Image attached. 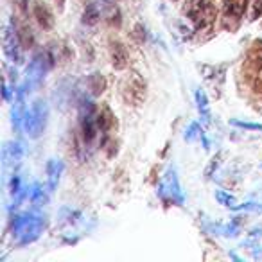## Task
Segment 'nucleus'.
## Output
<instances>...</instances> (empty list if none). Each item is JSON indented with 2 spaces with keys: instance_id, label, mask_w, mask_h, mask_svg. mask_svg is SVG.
<instances>
[{
  "instance_id": "1",
  "label": "nucleus",
  "mask_w": 262,
  "mask_h": 262,
  "mask_svg": "<svg viewBox=\"0 0 262 262\" xmlns=\"http://www.w3.org/2000/svg\"><path fill=\"white\" fill-rule=\"evenodd\" d=\"M183 15L194 24V27L205 29L212 26V22L217 16V11L210 0H187L183 6Z\"/></svg>"
},
{
  "instance_id": "2",
  "label": "nucleus",
  "mask_w": 262,
  "mask_h": 262,
  "mask_svg": "<svg viewBox=\"0 0 262 262\" xmlns=\"http://www.w3.org/2000/svg\"><path fill=\"white\" fill-rule=\"evenodd\" d=\"M97 112L99 108L92 101H83L79 108V126H81V137L86 147H90L95 142L101 131L97 124Z\"/></svg>"
},
{
  "instance_id": "3",
  "label": "nucleus",
  "mask_w": 262,
  "mask_h": 262,
  "mask_svg": "<svg viewBox=\"0 0 262 262\" xmlns=\"http://www.w3.org/2000/svg\"><path fill=\"white\" fill-rule=\"evenodd\" d=\"M49 119V108L43 101H36L24 117V129H26L29 139H38L43 135L45 127H47Z\"/></svg>"
},
{
  "instance_id": "4",
  "label": "nucleus",
  "mask_w": 262,
  "mask_h": 262,
  "mask_svg": "<svg viewBox=\"0 0 262 262\" xmlns=\"http://www.w3.org/2000/svg\"><path fill=\"white\" fill-rule=\"evenodd\" d=\"M120 94L127 106H139L146 99V81L140 77V74L129 72V76L124 77L120 84Z\"/></svg>"
},
{
  "instance_id": "5",
  "label": "nucleus",
  "mask_w": 262,
  "mask_h": 262,
  "mask_svg": "<svg viewBox=\"0 0 262 262\" xmlns=\"http://www.w3.org/2000/svg\"><path fill=\"white\" fill-rule=\"evenodd\" d=\"M43 230V223L33 215H20L15 221V235L20 237L22 243H31L34 241Z\"/></svg>"
},
{
  "instance_id": "6",
  "label": "nucleus",
  "mask_w": 262,
  "mask_h": 262,
  "mask_svg": "<svg viewBox=\"0 0 262 262\" xmlns=\"http://www.w3.org/2000/svg\"><path fill=\"white\" fill-rule=\"evenodd\" d=\"M2 43H4V54L11 59L13 63L24 61V45L18 36V31L15 26H6L4 34H2Z\"/></svg>"
},
{
  "instance_id": "7",
  "label": "nucleus",
  "mask_w": 262,
  "mask_h": 262,
  "mask_svg": "<svg viewBox=\"0 0 262 262\" xmlns=\"http://www.w3.org/2000/svg\"><path fill=\"white\" fill-rule=\"evenodd\" d=\"M244 74L251 83L257 79V76L262 74V40H255L251 43L246 61H244Z\"/></svg>"
},
{
  "instance_id": "8",
  "label": "nucleus",
  "mask_w": 262,
  "mask_h": 262,
  "mask_svg": "<svg viewBox=\"0 0 262 262\" xmlns=\"http://www.w3.org/2000/svg\"><path fill=\"white\" fill-rule=\"evenodd\" d=\"M160 198L167 203H183V194L182 189H180L178 178H176L174 171H167V174L162 180L160 190H158Z\"/></svg>"
},
{
  "instance_id": "9",
  "label": "nucleus",
  "mask_w": 262,
  "mask_h": 262,
  "mask_svg": "<svg viewBox=\"0 0 262 262\" xmlns=\"http://www.w3.org/2000/svg\"><path fill=\"white\" fill-rule=\"evenodd\" d=\"M248 8V0H225L223 6V16H225V26L233 29L237 24L241 22V18L244 16Z\"/></svg>"
},
{
  "instance_id": "10",
  "label": "nucleus",
  "mask_w": 262,
  "mask_h": 262,
  "mask_svg": "<svg viewBox=\"0 0 262 262\" xmlns=\"http://www.w3.org/2000/svg\"><path fill=\"white\" fill-rule=\"evenodd\" d=\"M110 54H112V63L115 70H124L127 67V51L120 41H112L110 43Z\"/></svg>"
},
{
  "instance_id": "11",
  "label": "nucleus",
  "mask_w": 262,
  "mask_h": 262,
  "mask_svg": "<svg viewBox=\"0 0 262 262\" xmlns=\"http://www.w3.org/2000/svg\"><path fill=\"white\" fill-rule=\"evenodd\" d=\"M33 13H34L36 22L40 24V27H43V29H52V27H54V15H52L51 9L45 4L36 2L33 8Z\"/></svg>"
},
{
  "instance_id": "12",
  "label": "nucleus",
  "mask_w": 262,
  "mask_h": 262,
  "mask_svg": "<svg viewBox=\"0 0 262 262\" xmlns=\"http://www.w3.org/2000/svg\"><path fill=\"white\" fill-rule=\"evenodd\" d=\"M86 86H88V90H90V94L94 95V97H99V95L104 92V88H106V81H104V77H102V74H99V72H95V74H92L90 77H88V81H86Z\"/></svg>"
},
{
  "instance_id": "13",
  "label": "nucleus",
  "mask_w": 262,
  "mask_h": 262,
  "mask_svg": "<svg viewBox=\"0 0 262 262\" xmlns=\"http://www.w3.org/2000/svg\"><path fill=\"white\" fill-rule=\"evenodd\" d=\"M99 18H101V9H99V6L95 4V2L88 4L86 9L83 11V24H86V26H95V24L99 22Z\"/></svg>"
},
{
  "instance_id": "14",
  "label": "nucleus",
  "mask_w": 262,
  "mask_h": 262,
  "mask_svg": "<svg viewBox=\"0 0 262 262\" xmlns=\"http://www.w3.org/2000/svg\"><path fill=\"white\" fill-rule=\"evenodd\" d=\"M22 157V149H20L18 144H8L4 147V162L6 165L8 164H16Z\"/></svg>"
},
{
  "instance_id": "15",
  "label": "nucleus",
  "mask_w": 262,
  "mask_h": 262,
  "mask_svg": "<svg viewBox=\"0 0 262 262\" xmlns=\"http://www.w3.org/2000/svg\"><path fill=\"white\" fill-rule=\"evenodd\" d=\"M47 171H49V178H51V189H54L59 180V174H61V171H63V165L56 160H51L47 165Z\"/></svg>"
},
{
  "instance_id": "16",
  "label": "nucleus",
  "mask_w": 262,
  "mask_h": 262,
  "mask_svg": "<svg viewBox=\"0 0 262 262\" xmlns=\"http://www.w3.org/2000/svg\"><path fill=\"white\" fill-rule=\"evenodd\" d=\"M196 101H198V110H200L201 117H203L205 122L210 120V112H208V101H207V95L203 92H196Z\"/></svg>"
},
{
  "instance_id": "17",
  "label": "nucleus",
  "mask_w": 262,
  "mask_h": 262,
  "mask_svg": "<svg viewBox=\"0 0 262 262\" xmlns=\"http://www.w3.org/2000/svg\"><path fill=\"white\" fill-rule=\"evenodd\" d=\"M16 31H18V36H20V40H22L24 49H29L31 45H33V41H34L33 33H31V27L24 24V26H20Z\"/></svg>"
},
{
  "instance_id": "18",
  "label": "nucleus",
  "mask_w": 262,
  "mask_h": 262,
  "mask_svg": "<svg viewBox=\"0 0 262 262\" xmlns=\"http://www.w3.org/2000/svg\"><path fill=\"white\" fill-rule=\"evenodd\" d=\"M262 16V0H253L251 2V20H257Z\"/></svg>"
},
{
  "instance_id": "19",
  "label": "nucleus",
  "mask_w": 262,
  "mask_h": 262,
  "mask_svg": "<svg viewBox=\"0 0 262 262\" xmlns=\"http://www.w3.org/2000/svg\"><path fill=\"white\" fill-rule=\"evenodd\" d=\"M215 198H217L223 205H226V207H235V200H233L232 196H228V194H225L223 190H219V192L215 194Z\"/></svg>"
},
{
  "instance_id": "20",
  "label": "nucleus",
  "mask_w": 262,
  "mask_h": 262,
  "mask_svg": "<svg viewBox=\"0 0 262 262\" xmlns=\"http://www.w3.org/2000/svg\"><path fill=\"white\" fill-rule=\"evenodd\" d=\"M233 124L244 129H251V131H262V124H250V122H241V120H233Z\"/></svg>"
},
{
  "instance_id": "21",
  "label": "nucleus",
  "mask_w": 262,
  "mask_h": 262,
  "mask_svg": "<svg viewBox=\"0 0 262 262\" xmlns=\"http://www.w3.org/2000/svg\"><path fill=\"white\" fill-rule=\"evenodd\" d=\"M16 8H18V11L22 13V15H26L27 13V8H29V0H15Z\"/></svg>"
}]
</instances>
